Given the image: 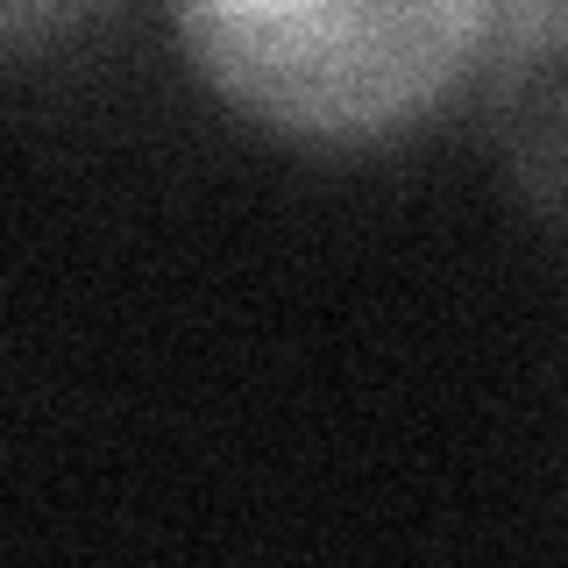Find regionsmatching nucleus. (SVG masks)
Listing matches in <instances>:
<instances>
[{
    "instance_id": "1",
    "label": "nucleus",
    "mask_w": 568,
    "mask_h": 568,
    "mask_svg": "<svg viewBox=\"0 0 568 568\" xmlns=\"http://www.w3.org/2000/svg\"><path fill=\"white\" fill-rule=\"evenodd\" d=\"M192 79L298 150H384L469 106L497 0H164Z\"/></svg>"
},
{
    "instance_id": "2",
    "label": "nucleus",
    "mask_w": 568,
    "mask_h": 568,
    "mask_svg": "<svg viewBox=\"0 0 568 568\" xmlns=\"http://www.w3.org/2000/svg\"><path fill=\"white\" fill-rule=\"evenodd\" d=\"M484 121L497 129L511 192H519L547 227L568 235V64L540 71V79L519 85V93Z\"/></svg>"
},
{
    "instance_id": "3",
    "label": "nucleus",
    "mask_w": 568,
    "mask_h": 568,
    "mask_svg": "<svg viewBox=\"0 0 568 568\" xmlns=\"http://www.w3.org/2000/svg\"><path fill=\"white\" fill-rule=\"evenodd\" d=\"M555 64H568V0H497L490 50H484V71H476L469 114H497L519 85H532Z\"/></svg>"
},
{
    "instance_id": "4",
    "label": "nucleus",
    "mask_w": 568,
    "mask_h": 568,
    "mask_svg": "<svg viewBox=\"0 0 568 568\" xmlns=\"http://www.w3.org/2000/svg\"><path fill=\"white\" fill-rule=\"evenodd\" d=\"M114 0H0V50L14 64H29L36 50L71 43L79 29H93Z\"/></svg>"
}]
</instances>
